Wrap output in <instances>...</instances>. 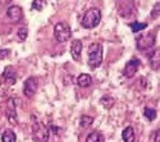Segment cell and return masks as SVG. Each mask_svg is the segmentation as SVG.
<instances>
[{"mask_svg":"<svg viewBox=\"0 0 160 142\" xmlns=\"http://www.w3.org/2000/svg\"><path fill=\"white\" fill-rule=\"evenodd\" d=\"M101 104L106 108V109H110L113 105H114V99H112L110 96H104V97H101Z\"/></svg>","mask_w":160,"mask_h":142,"instance_id":"d6986e66","label":"cell"},{"mask_svg":"<svg viewBox=\"0 0 160 142\" xmlns=\"http://www.w3.org/2000/svg\"><path fill=\"white\" fill-rule=\"evenodd\" d=\"M44 2H40V0H35L32 3V8L36 9V10H42V7H44Z\"/></svg>","mask_w":160,"mask_h":142,"instance_id":"7402d4cb","label":"cell"},{"mask_svg":"<svg viewBox=\"0 0 160 142\" xmlns=\"http://www.w3.org/2000/svg\"><path fill=\"white\" fill-rule=\"evenodd\" d=\"M129 27H131L132 32H140V31H142L145 28H148V23H141V22L135 21V22L129 23Z\"/></svg>","mask_w":160,"mask_h":142,"instance_id":"2e32d148","label":"cell"},{"mask_svg":"<svg viewBox=\"0 0 160 142\" xmlns=\"http://www.w3.org/2000/svg\"><path fill=\"white\" fill-rule=\"evenodd\" d=\"M102 63V46L99 42H94L88 46V67L96 69Z\"/></svg>","mask_w":160,"mask_h":142,"instance_id":"6da1fadb","label":"cell"},{"mask_svg":"<svg viewBox=\"0 0 160 142\" xmlns=\"http://www.w3.org/2000/svg\"><path fill=\"white\" fill-rule=\"evenodd\" d=\"M122 138H123V142H135L136 135H135L133 127H126L124 128L123 132H122Z\"/></svg>","mask_w":160,"mask_h":142,"instance_id":"7c38bea8","label":"cell"},{"mask_svg":"<svg viewBox=\"0 0 160 142\" xmlns=\"http://www.w3.org/2000/svg\"><path fill=\"white\" fill-rule=\"evenodd\" d=\"M91 83H92V78H91V76H90V74L82 73L81 76H78V78H77V85H78L79 87L85 88V87L91 86Z\"/></svg>","mask_w":160,"mask_h":142,"instance_id":"4fadbf2b","label":"cell"},{"mask_svg":"<svg viewBox=\"0 0 160 142\" xmlns=\"http://www.w3.org/2000/svg\"><path fill=\"white\" fill-rule=\"evenodd\" d=\"M8 54H9V50H8V49H3V50H0V58H2V59H3V58H5Z\"/></svg>","mask_w":160,"mask_h":142,"instance_id":"603a6c76","label":"cell"},{"mask_svg":"<svg viewBox=\"0 0 160 142\" xmlns=\"http://www.w3.org/2000/svg\"><path fill=\"white\" fill-rule=\"evenodd\" d=\"M3 80L5 81L7 85H14L16 83V80H17V76H16V72L13 68L10 67H7L3 72Z\"/></svg>","mask_w":160,"mask_h":142,"instance_id":"8fae6325","label":"cell"},{"mask_svg":"<svg viewBox=\"0 0 160 142\" xmlns=\"http://www.w3.org/2000/svg\"><path fill=\"white\" fill-rule=\"evenodd\" d=\"M37 88H38V80L36 77H28L24 82V86H23V94L26 97L31 99L36 95Z\"/></svg>","mask_w":160,"mask_h":142,"instance_id":"5b68a950","label":"cell"},{"mask_svg":"<svg viewBox=\"0 0 160 142\" xmlns=\"http://www.w3.org/2000/svg\"><path fill=\"white\" fill-rule=\"evenodd\" d=\"M7 17H8V19L10 22L17 23V22H19L23 18V10L18 5H10L7 9Z\"/></svg>","mask_w":160,"mask_h":142,"instance_id":"52a82bcc","label":"cell"},{"mask_svg":"<svg viewBox=\"0 0 160 142\" xmlns=\"http://www.w3.org/2000/svg\"><path fill=\"white\" fill-rule=\"evenodd\" d=\"M136 45H137V49H140V50L151 49L155 45V36H152L151 33L141 35L136 38Z\"/></svg>","mask_w":160,"mask_h":142,"instance_id":"8992f818","label":"cell"},{"mask_svg":"<svg viewBox=\"0 0 160 142\" xmlns=\"http://www.w3.org/2000/svg\"><path fill=\"white\" fill-rule=\"evenodd\" d=\"M82 42L81 40H73L72 41V45H71V54H72V58L74 60H79L81 59V54H82Z\"/></svg>","mask_w":160,"mask_h":142,"instance_id":"30bf717a","label":"cell"},{"mask_svg":"<svg viewBox=\"0 0 160 142\" xmlns=\"http://www.w3.org/2000/svg\"><path fill=\"white\" fill-rule=\"evenodd\" d=\"M100 21H101V10L99 8H91L83 14L81 19V24L83 28L88 30V28H94L96 26H99Z\"/></svg>","mask_w":160,"mask_h":142,"instance_id":"7a4b0ae2","label":"cell"},{"mask_svg":"<svg viewBox=\"0 0 160 142\" xmlns=\"http://www.w3.org/2000/svg\"><path fill=\"white\" fill-rule=\"evenodd\" d=\"M159 14H160V2H158V3L154 5V9H152V12H151V17H152V18H156Z\"/></svg>","mask_w":160,"mask_h":142,"instance_id":"44dd1931","label":"cell"},{"mask_svg":"<svg viewBox=\"0 0 160 142\" xmlns=\"http://www.w3.org/2000/svg\"><path fill=\"white\" fill-rule=\"evenodd\" d=\"M92 123H94V118L88 117V115H82L81 119H79V124H81V127H83V128L91 125Z\"/></svg>","mask_w":160,"mask_h":142,"instance_id":"e0dca14e","label":"cell"},{"mask_svg":"<svg viewBox=\"0 0 160 142\" xmlns=\"http://www.w3.org/2000/svg\"><path fill=\"white\" fill-rule=\"evenodd\" d=\"M32 138L35 142H48L49 130L41 122H33L32 124Z\"/></svg>","mask_w":160,"mask_h":142,"instance_id":"277c9868","label":"cell"},{"mask_svg":"<svg viewBox=\"0 0 160 142\" xmlns=\"http://www.w3.org/2000/svg\"><path fill=\"white\" fill-rule=\"evenodd\" d=\"M7 118L9 124L12 125H17V113H16V102L14 99H9L8 100V106H7Z\"/></svg>","mask_w":160,"mask_h":142,"instance_id":"9c48e42d","label":"cell"},{"mask_svg":"<svg viewBox=\"0 0 160 142\" xmlns=\"http://www.w3.org/2000/svg\"><path fill=\"white\" fill-rule=\"evenodd\" d=\"M104 141H105V138H104L102 133L99 131L91 132L86 138V142H104Z\"/></svg>","mask_w":160,"mask_h":142,"instance_id":"5bb4252c","label":"cell"},{"mask_svg":"<svg viewBox=\"0 0 160 142\" xmlns=\"http://www.w3.org/2000/svg\"><path fill=\"white\" fill-rule=\"evenodd\" d=\"M27 35H28V30L27 27H21L17 32V36L19 38V41H24L26 38H27Z\"/></svg>","mask_w":160,"mask_h":142,"instance_id":"ffe728a7","label":"cell"},{"mask_svg":"<svg viewBox=\"0 0 160 142\" xmlns=\"http://www.w3.org/2000/svg\"><path fill=\"white\" fill-rule=\"evenodd\" d=\"M140 60L137 58H132L127 64L126 67L123 68V74L127 77V78H131V77H133L136 74V72L138 71V67H140Z\"/></svg>","mask_w":160,"mask_h":142,"instance_id":"ba28073f","label":"cell"},{"mask_svg":"<svg viewBox=\"0 0 160 142\" xmlns=\"http://www.w3.org/2000/svg\"><path fill=\"white\" fill-rule=\"evenodd\" d=\"M154 141L155 142H160V128L155 132V135H154Z\"/></svg>","mask_w":160,"mask_h":142,"instance_id":"cb8c5ba5","label":"cell"},{"mask_svg":"<svg viewBox=\"0 0 160 142\" xmlns=\"http://www.w3.org/2000/svg\"><path fill=\"white\" fill-rule=\"evenodd\" d=\"M2 142H17V136L12 130H7L4 131L3 136H2Z\"/></svg>","mask_w":160,"mask_h":142,"instance_id":"9a60e30c","label":"cell"},{"mask_svg":"<svg viewBox=\"0 0 160 142\" xmlns=\"http://www.w3.org/2000/svg\"><path fill=\"white\" fill-rule=\"evenodd\" d=\"M54 37L58 42H67L72 37V30L68 23L59 22L54 26Z\"/></svg>","mask_w":160,"mask_h":142,"instance_id":"3957f363","label":"cell"},{"mask_svg":"<svg viewBox=\"0 0 160 142\" xmlns=\"http://www.w3.org/2000/svg\"><path fill=\"white\" fill-rule=\"evenodd\" d=\"M143 115L149 120H154L156 118V110L155 109H151V108H145L143 110Z\"/></svg>","mask_w":160,"mask_h":142,"instance_id":"ac0fdd59","label":"cell"}]
</instances>
